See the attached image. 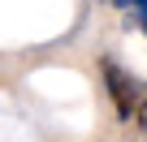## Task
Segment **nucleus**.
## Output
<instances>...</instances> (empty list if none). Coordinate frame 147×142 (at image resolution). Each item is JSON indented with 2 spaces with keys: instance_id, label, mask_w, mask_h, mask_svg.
Instances as JSON below:
<instances>
[{
  "instance_id": "3",
  "label": "nucleus",
  "mask_w": 147,
  "mask_h": 142,
  "mask_svg": "<svg viewBox=\"0 0 147 142\" xmlns=\"http://www.w3.org/2000/svg\"><path fill=\"white\" fill-rule=\"evenodd\" d=\"M134 121H138V125H143V129H147V91H143V95H138V108H134Z\"/></svg>"
},
{
  "instance_id": "2",
  "label": "nucleus",
  "mask_w": 147,
  "mask_h": 142,
  "mask_svg": "<svg viewBox=\"0 0 147 142\" xmlns=\"http://www.w3.org/2000/svg\"><path fill=\"white\" fill-rule=\"evenodd\" d=\"M113 5H117L121 13H130V17H134V22L147 30V0H113Z\"/></svg>"
},
{
  "instance_id": "1",
  "label": "nucleus",
  "mask_w": 147,
  "mask_h": 142,
  "mask_svg": "<svg viewBox=\"0 0 147 142\" xmlns=\"http://www.w3.org/2000/svg\"><path fill=\"white\" fill-rule=\"evenodd\" d=\"M100 73H104V86H108V99H113L117 116H121V121H130V116H134V108H138V82L125 73L117 60H108V56L100 60Z\"/></svg>"
}]
</instances>
